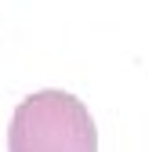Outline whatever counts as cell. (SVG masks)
Segmentation results:
<instances>
[{"instance_id": "obj_1", "label": "cell", "mask_w": 152, "mask_h": 152, "mask_svg": "<svg viewBox=\"0 0 152 152\" xmlns=\"http://www.w3.org/2000/svg\"><path fill=\"white\" fill-rule=\"evenodd\" d=\"M7 145L18 152H87L98 145L91 112L65 91H36L15 109Z\"/></svg>"}]
</instances>
